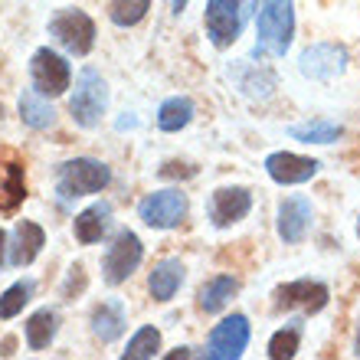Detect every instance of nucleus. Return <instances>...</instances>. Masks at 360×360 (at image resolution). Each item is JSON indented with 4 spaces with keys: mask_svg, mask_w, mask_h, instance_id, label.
Returning <instances> with one entry per match:
<instances>
[{
    "mask_svg": "<svg viewBox=\"0 0 360 360\" xmlns=\"http://www.w3.org/2000/svg\"><path fill=\"white\" fill-rule=\"evenodd\" d=\"M256 56H285L295 39V0H262Z\"/></svg>",
    "mask_w": 360,
    "mask_h": 360,
    "instance_id": "nucleus-1",
    "label": "nucleus"
},
{
    "mask_svg": "<svg viewBox=\"0 0 360 360\" xmlns=\"http://www.w3.org/2000/svg\"><path fill=\"white\" fill-rule=\"evenodd\" d=\"M259 0H207V37L217 49L233 46L246 30Z\"/></svg>",
    "mask_w": 360,
    "mask_h": 360,
    "instance_id": "nucleus-2",
    "label": "nucleus"
},
{
    "mask_svg": "<svg viewBox=\"0 0 360 360\" xmlns=\"http://www.w3.org/2000/svg\"><path fill=\"white\" fill-rule=\"evenodd\" d=\"M108 184H112V171H108L102 161H95V158H76V161H66L56 174V193L63 200L89 197V193L105 190Z\"/></svg>",
    "mask_w": 360,
    "mask_h": 360,
    "instance_id": "nucleus-3",
    "label": "nucleus"
},
{
    "mask_svg": "<svg viewBox=\"0 0 360 360\" xmlns=\"http://www.w3.org/2000/svg\"><path fill=\"white\" fill-rule=\"evenodd\" d=\"M108 108V86L95 69H82L76 79V92L69 98V112L79 128H95Z\"/></svg>",
    "mask_w": 360,
    "mask_h": 360,
    "instance_id": "nucleus-4",
    "label": "nucleus"
},
{
    "mask_svg": "<svg viewBox=\"0 0 360 360\" xmlns=\"http://www.w3.org/2000/svg\"><path fill=\"white\" fill-rule=\"evenodd\" d=\"M49 37L72 56H86L95 46V23L82 10H59L49 20Z\"/></svg>",
    "mask_w": 360,
    "mask_h": 360,
    "instance_id": "nucleus-5",
    "label": "nucleus"
},
{
    "mask_svg": "<svg viewBox=\"0 0 360 360\" xmlns=\"http://www.w3.org/2000/svg\"><path fill=\"white\" fill-rule=\"evenodd\" d=\"M141 259H144L141 239L134 236L131 229H122V233L115 236V243L108 246L105 259H102V275H105V282H108V285L128 282V278L138 272Z\"/></svg>",
    "mask_w": 360,
    "mask_h": 360,
    "instance_id": "nucleus-6",
    "label": "nucleus"
},
{
    "mask_svg": "<svg viewBox=\"0 0 360 360\" xmlns=\"http://www.w3.org/2000/svg\"><path fill=\"white\" fill-rule=\"evenodd\" d=\"M30 79H33V89L46 98H56L69 89L72 82V69L59 53L53 49H37L33 59H30Z\"/></svg>",
    "mask_w": 360,
    "mask_h": 360,
    "instance_id": "nucleus-7",
    "label": "nucleus"
},
{
    "mask_svg": "<svg viewBox=\"0 0 360 360\" xmlns=\"http://www.w3.org/2000/svg\"><path fill=\"white\" fill-rule=\"evenodd\" d=\"M138 217L151 229H174L187 217V197L180 190H158L138 203Z\"/></svg>",
    "mask_w": 360,
    "mask_h": 360,
    "instance_id": "nucleus-8",
    "label": "nucleus"
},
{
    "mask_svg": "<svg viewBox=\"0 0 360 360\" xmlns=\"http://www.w3.org/2000/svg\"><path fill=\"white\" fill-rule=\"evenodd\" d=\"M249 347V318L246 314H229L213 328L207 344L210 360H236Z\"/></svg>",
    "mask_w": 360,
    "mask_h": 360,
    "instance_id": "nucleus-9",
    "label": "nucleus"
},
{
    "mask_svg": "<svg viewBox=\"0 0 360 360\" xmlns=\"http://www.w3.org/2000/svg\"><path fill=\"white\" fill-rule=\"evenodd\" d=\"M298 69H302V76L314 79V82H331L347 69V49L338 43H314L302 53Z\"/></svg>",
    "mask_w": 360,
    "mask_h": 360,
    "instance_id": "nucleus-10",
    "label": "nucleus"
},
{
    "mask_svg": "<svg viewBox=\"0 0 360 360\" xmlns=\"http://www.w3.org/2000/svg\"><path fill=\"white\" fill-rule=\"evenodd\" d=\"M331 292L328 285L311 282V278H298V282H288L275 292V308L285 311V308H302L304 314H318L328 304Z\"/></svg>",
    "mask_w": 360,
    "mask_h": 360,
    "instance_id": "nucleus-11",
    "label": "nucleus"
},
{
    "mask_svg": "<svg viewBox=\"0 0 360 360\" xmlns=\"http://www.w3.org/2000/svg\"><path fill=\"white\" fill-rule=\"evenodd\" d=\"M249 210H252V193H249L246 187H219L217 193L210 197V219H213V226H219V229L246 219Z\"/></svg>",
    "mask_w": 360,
    "mask_h": 360,
    "instance_id": "nucleus-12",
    "label": "nucleus"
},
{
    "mask_svg": "<svg viewBox=\"0 0 360 360\" xmlns=\"http://www.w3.org/2000/svg\"><path fill=\"white\" fill-rule=\"evenodd\" d=\"M321 164L314 161V158H302V154H292V151H275L266 158V171L275 184H282V187H292V184H304V180H311L318 174Z\"/></svg>",
    "mask_w": 360,
    "mask_h": 360,
    "instance_id": "nucleus-13",
    "label": "nucleus"
},
{
    "mask_svg": "<svg viewBox=\"0 0 360 360\" xmlns=\"http://www.w3.org/2000/svg\"><path fill=\"white\" fill-rule=\"evenodd\" d=\"M229 79L236 82V89L246 98H259V102H266V98H272L275 92V72L266 66H256V63H249V59H243V63H233L229 66Z\"/></svg>",
    "mask_w": 360,
    "mask_h": 360,
    "instance_id": "nucleus-14",
    "label": "nucleus"
},
{
    "mask_svg": "<svg viewBox=\"0 0 360 360\" xmlns=\"http://www.w3.org/2000/svg\"><path fill=\"white\" fill-rule=\"evenodd\" d=\"M308 229H311V203L304 197H285L278 203V236L295 246L308 236Z\"/></svg>",
    "mask_w": 360,
    "mask_h": 360,
    "instance_id": "nucleus-15",
    "label": "nucleus"
},
{
    "mask_svg": "<svg viewBox=\"0 0 360 360\" xmlns=\"http://www.w3.org/2000/svg\"><path fill=\"white\" fill-rule=\"evenodd\" d=\"M46 246V233L43 226L30 223V219H20L17 229H13V239H10V262L17 269L30 266L33 259L39 256V249Z\"/></svg>",
    "mask_w": 360,
    "mask_h": 360,
    "instance_id": "nucleus-16",
    "label": "nucleus"
},
{
    "mask_svg": "<svg viewBox=\"0 0 360 360\" xmlns=\"http://www.w3.org/2000/svg\"><path fill=\"white\" fill-rule=\"evenodd\" d=\"M184 285V262L180 259H161L148 278V292L154 302H171L177 288Z\"/></svg>",
    "mask_w": 360,
    "mask_h": 360,
    "instance_id": "nucleus-17",
    "label": "nucleus"
},
{
    "mask_svg": "<svg viewBox=\"0 0 360 360\" xmlns=\"http://www.w3.org/2000/svg\"><path fill=\"white\" fill-rule=\"evenodd\" d=\"M108 223H112V207L102 200V203H92L89 210H82L76 223H72V229H76V239L82 246H92V243H98L105 236Z\"/></svg>",
    "mask_w": 360,
    "mask_h": 360,
    "instance_id": "nucleus-18",
    "label": "nucleus"
},
{
    "mask_svg": "<svg viewBox=\"0 0 360 360\" xmlns=\"http://www.w3.org/2000/svg\"><path fill=\"white\" fill-rule=\"evenodd\" d=\"M124 324H128V318H124V304L122 302H105L92 311V334L102 344L118 341L122 331H124Z\"/></svg>",
    "mask_w": 360,
    "mask_h": 360,
    "instance_id": "nucleus-19",
    "label": "nucleus"
},
{
    "mask_svg": "<svg viewBox=\"0 0 360 360\" xmlns=\"http://www.w3.org/2000/svg\"><path fill=\"white\" fill-rule=\"evenodd\" d=\"M236 292H239V282L233 278V275H217V278H210V282L200 288V295H197L200 311H207V314L223 311V308L233 302V295Z\"/></svg>",
    "mask_w": 360,
    "mask_h": 360,
    "instance_id": "nucleus-20",
    "label": "nucleus"
},
{
    "mask_svg": "<svg viewBox=\"0 0 360 360\" xmlns=\"http://www.w3.org/2000/svg\"><path fill=\"white\" fill-rule=\"evenodd\" d=\"M20 118H23V124L43 131V128H53L56 112H53V105L46 102V95H39L37 89H27V92L20 95Z\"/></svg>",
    "mask_w": 360,
    "mask_h": 360,
    "instance_id": "nucleus-21",
    "label": "nucleus"
},
{
    "mask_svg": "<svg viewBox=\"0 0 360 360\" xmlns=\"http://www.w3.org/2000/svg\"><path fill=\"white\" fill-rule=\"evenodd\" d=\"M56 328H59V318L53 308H39L37 314H30L27 321V344L30 351H46L53 338H56Z\"/></svg>",
    "mask_w": 360,
    "mask_h": 360,
    "instance_id": "nucleus-22",
    "label": "nucleus"
},
{
    "mask_svg": "<svg viewBox=\"0 0 360 360\" xmlns=\"http://www.w3.org/2000/svg\"><path fill=\"white\" fill-rule=\"evenodd\" d=\"M193 122V102L187 95H174L158 108V128L161 131H180Z\"/></svg>",
    "mask_w": 360,
    "mask_h": 360,
    "instance_id": "nucleus-23",
    "label": "nucleus"
},
{
    "mask_svg": "<svg viewBox=\"0 0 360 360\" xmlns=\"http://www.w3.org/2000/svg\"><path fill=\"white\" fill-rule=\"evenodd\" d=\"M23 200H27L23 164H20V161H10L7 171H4V180H0V210H4V213H10V210H17Z\"/></svg>",
    "mask_w": 360,
    "mask_h": 360,
    "instance_id": "nucleus-24",
    "label": "nucleus"
},
{
    "mask_svg": "<svg viewBox=\"0 0 360 360\" xmlns=\"http://www.w3.org/2000/svg\"><path fill=\"white\" fill-rule=\"evenodd\" d=\"M288 134L304 144H334L344 134V128L334 122H308V124H292Z\"/></svg>",
    "mask_w": 360,
    "mask_h": 360,
    "instance_id": "nucleus-25",
    "label": "nucleus"
},
{
    "mask_svg": "<svg viewBox=\"0 0 360 360\" xmlns=\"http://www.w3.org/2000/svg\"><path fill=\"white\" fill-rule=\"evenodd\" d=\"M298 344H302V321H288L282 331L272 334L269 341V357L272 360H288L298 354Z\"/></svg>",
    "mask_w": 360,
    "mask_h": 360,
    "instance_id": "nucleus-26",
    "label": "nucleus"
},
{
    "mask_svg": "<svg viewBox=\"0 0 360 360\" xmlns=\"http://www.w3.org/2000/svg\"><path fill=\"white\" fill-rule=\"evenodd\" d=\"M148 10H151V0H112L108 17L115 27H138L148 17Z\"/></svg>",
    "mask_w": 360,
    "mask_h": 360,
    "instance_id": "nucleus-27",
    "label": "nucleus"
},
{
    "mask_svg": "<svg viewBox=\"0 0 360 360\" xmlns=\"http://www.w3.org/2000/svg\"><path fill=\"white\" fill-rule=\"evenodd\" d=\"M158 351H161V331H158V328H141V331H134V338L128 341L122 357L124 360H148Z\"/></svg>",
    "mask_w": 360,
    "mask_h": 360,
    "instance_id": "nucleus-28",
    "label": "nucleus"
},
{
    "mask_svg": "<svg viewBox=\"0 0 360 360\" xmlns=\"http://www.w3.org/2000/svg\"><path fill=\"white\" fill-rule=\"evenodd\" d=\"M30 298H33V282H30V278L13 282L7 292L0 295V318H4V321H7V318H17Z\"/></svg>",
    "mask_w": 360,
    "mask_h": 360,
    "instance_id": "nucleus-29",
    "label": "nucleus"
},
{
    "mask_svg": "<svg viewBox=\"0 0 360 360\" xmlns=\"http://www.w3.org/2000/svg\"><path fill=\"white\" fill-rule=\"evenodd\" d=\"M82 288H86V269H82V266H79V262H76V266L69 269L66 288H63V295H66V302H69V298H76V295L82 292Z\"/></svg>",
    "mask_w": 360,
    "mask_h": 360,
    "instance_id": "nucleus-30",
    "label": "nucleus"
},
{
    "mask_svg": "<svg viewBox=\"0 0 360 360\" xmlns=\"http://www.w3.org/2000/svg\"><path fill=\"white\" fill-rule=\"evenodd\" d=\"M193 167L190 164H177V161H171V164H164L161 167V177H193Z\"/></svg>",
    "mask_w": 360,
    "mask_h": 360,
    "instance_id": "nucleus-31",
    "label": "nucleus"
},
{
    "mask_svg": "<svg viewBox=\"0 0 360 360\" xmlns=\"http://www.w3.org/2000/svg\"><path fill=\"white\" fill-rule=\"evenodd\" d=\"M7 249H10V243H7V233L0 229V266H4V259H7Z\"/></svg>",
    "mask_w": 360,
    "mask_h": 360,
    "instance_id": "nucleus-32",
    "label": "nucleus"
},
{
    "mask_svg": "<svg viewBox=\"0 0 360 360\" xmlns=\"http://www.w3.org/2000/svg\"><path fill=\"white\" fill-rule=\"evenodd\" d=\"M134 124H138V118H122V122H118V128H134Z\"/></svg>",
    "mask_w": 360,
    "mask_h": 360,
    "instance_id": "nucleus-33",
    "label": "nucleus"
},
{
    "mask_svg": "<svg viewBox=\"0 0 360 360\" xmlns=\"http://www.w3.org/2000/svg\"><path fill=\"white\" fill-rule=\"evenodd\" d=\"M184 7H187V0H174V10H177V13H180Z\"/></svg>",
    "mask_w": 360,
    "mask_h": 360,
    "instance_id": "nucleus-34",
    "label": "nucleus"
},
{
    "mask_svg": "<svg viewBox=\"0 0 360 360\" xmlns=\"http://www.w3.org/2000/svg\"><path fill=\"white\" fill-rule=\"evenodd\" d=\"M354 354L360 357V328H357V341H354Z\"/></svg>",
    "mask_w": 360,
    "mask_h": 360,
    "instance_id": "nucleus-35",
    "label": "nucleus"
},
{
    "mask_svg": "<svg viewBox=\"0 0 360 360\" xmlns=\"http://www.w3.org/2000/svg\"><path fill=\"white\" fill-rule=\"evenodd\" d=\"M357 239H360V219H357Z\"/></svg>",
    "mask_w": 360,
    "mask_h": 360,
    "instance_id": "nucleus-36",
    "label": "nucleus"
}]
</instances>
